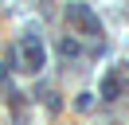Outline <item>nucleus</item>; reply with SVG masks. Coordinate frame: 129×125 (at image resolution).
<instances>
[{
	"instance_id": "nucleus-1",
	"label": "nucleus",
	"mask_w": 129,
	"mask_h": 125,
	"mask_svg": "<svg viewBox=\"0 0 129 125\" xmlns=\"http://www.w3.org/2000/svg\"><path fill=\"white\" fill-rule=\"evenodd\" d=\"M20 55H24V67L31 70H43V62H47V51H43V43H39V35L35 31H27L24 39H20Z\"/></svg>"
},
{
	"instance_id": "nucleus-2",
	"label": "nucleus",
	"mask_w": 129,
	"mask_h": 125,
	"mask_svg": "<svg viewBox=\"0 0 129 125\" xmlns=\"http://www.w3.org/2000/svg\"><path fill=\"white\" fill-rule=\"evenodd\" d=\"M67 20H71L74 27L82 31V35H98V31H102V23H98V16L90 12L86 4H78V0H74V4H67Z\"/></svg>"
},
{
	"instance_id": "nucleus-3",
	"label": "nucleus",
	"mask_w": 129,
	"mask_h": 125,
	"mask_svg": "<svg viewBox=\"0 0 129 125\" xmlns=\"http://www.w3.org/2000/svg\"><path fill=\"white\" fill-rule=\"evenodd\" d=\"M117 94H121V82H117V74L110 70V74L102 78V98H117Z\"/></svg>"
},
{
	"instance_id": "nucleus-4",
	"label": "nucleus",
	"mask_w": 129,
	"mask_h": 125,
	"mask_svg": "<svg viewBox=\"0 0 129 125\" xmlns=\"http://www.w3.org/2000/svg\"><path fill=\"white\" fill-rule=\"evenodd\" d=\"M59 51H63V55H78V47H74L71 39H63V43H59Z\"/></svg>"
}]
</instances>
